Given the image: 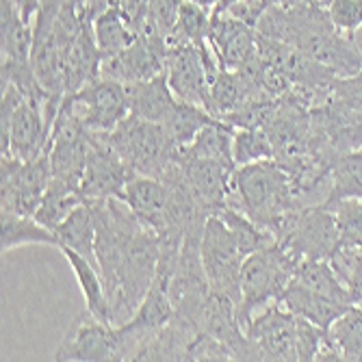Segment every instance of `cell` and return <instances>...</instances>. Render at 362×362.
I'll use <instances>...</instances> for the list:
<instances>
[{
  "label": "cell",
  "instance_id": "cell-1",
  "mask_svg": "<svg viewBox=\"0 0 362 362\" xmlns=\"http://www.w3.org/2000/svg\"><path fill=\"white\" fill-rule=\"evenodd\" d=\"M258 35L284 42L347 78L360 72L362 50L334 26L327 7L315 3L272 5L256 24Z\"/></svg>",
  "mask_w": 362,
  "mask_h": 362
},
{
  "label": "cell",
  "instance_id": "cell-2",
  "mask_svg": "<svg viewBox=\"0 0 362 362\" xmlns=\"http://www.w3.org/2000/svg\"><path fill=\"white\" fill-rule=\"evenodd\" d=\"M226 206H233L276 237L282 219L302 209V197L276 158L239 165L230 180Z\"/></svg>",
  "mask_w": 362,
  "mask_h": 362
},
{
  "label": "cell",
  "instance_id": "cell-3",
  "mask_svg": "<svg viewBox=\"0 0 362 362\" xmlns=\"http://www.w3.org/2000/svg\"><path fill=\"white\" fill-rule=\"evenodd\" d=\"M50 100V98H48ZM46 100L28 98L16 85H3V105H0V133H3V156L18 160L37 158L46 146L52 124L46 117Z\"/></svg>",
  "mask_w": 362,
  "mask_h": 362
},
{
  "label": "cell",
  "instance_id": "cell-4",
  "mask_svg": "<svg viewBox=\"0 0 362 362\" xmlns=\"http://www.w3.org/2000/svg\"><path fill=\"white\" fill-rule=\"evenodd\" d=\"M139 176L160 178L176 160V146L168 137L163 124L128 115L111 133H98Z\"/></svg>",
  "mask_w": 362,
  "mask_h": 362
},
{
  "label": "cell",
  "instance_id": "cell-5",
  "mask_svg": "<svg viewBox=\"0 0 362 362\" xmlns=\"http://www.w3.org/2000/svg\"><path fill=\"white\" fill-rule=\"evenodd\" d=\"M298 262V258L280 245H272L245 256L241 267V302L237 306V319L243 330L256 308L280 302L284 288L295 276Z\"/></svg>",
  "mask_w": 362,
  "mask_h": 362
},
{
  "label": "cell",
  "instance_id": "cell-6",
  "mask_svg": "<svg viewBox=\"0 0 362 362\" xmlns=\"http://www.w3.org/2000/svg\"><path fill=\"white\" fill-rule=\"evenodd\" d=\"M276 243L298 260H330L343 245L334 213L321 204L288 213L276 233Z\"/></svg>",
  "mask_w": 362,
  "mask_h": 362
},
{
  "label": "cell",
  "instance_id": "cell-7",
  "mask_svg": "<svg viewBox=\"0 0 362 362\" xmlns=\"http://www.w3.org/2000/svg\"><path fill=\"white\" fill-rule=\"evenodd\" d=\"M202 262L213 293H219L239 306L241 302V267L245 254L239 250L228 223L211 215L202 235Z\"/></svg>",
  "mask_w": 362,
  "mask_h": 362
},
{
  "label": "cell",
  "instance_id": "cell-8",
  "mask_svg": "<svg viewBox=\"0 0 362 362\" xmlns=\"http://www.w3.org/2000/svg\"><path fill=\"white\" fill-rule=\"evenodd\" d=\"M50 180L52 168L48 146L33 160L3 156L0 160V204H3V211L16 215H35Z\"/></svg>",
  "mask_w": 362,
  "mask_h": 362
},
{
  "label": "cell",
  "instance_id": "cell-9",
  "mask_svg": "<svg viewBox=\"0 0 362 362\" xmlns=\"http://www.w3.org/2000/svg\"><path fill=\"white\" fill-rule=\"evenodd\" d=\"M89 133H111L130 115L126 85L98 76L76 93H65Z\"/></svg>",
  "mask_w": 362,
  "mask_h": 362
},
{
  "label": "cell",
  "instance_id": "cell-10",
  "mask_svg": "<svg viewBox=\"0 0 362 362\" xmlns=\"http://www.w3.org/2000/svg\"><path fill=\"white\" fill-rule=\"evenodd\" d=\"M245 334L254 341L262 360H300V317L272 302L245 325Z\"/></svg>",
  "mask_w": 362,
  "mask_h": 362
},
{
  "label": "cell",
  "instance_id": "cell-11",
  "mask_svg": "<svg viewBox=\"0 0 362 362\" xmlns=\"http://www.w3.org/2000/svg\"><path fill=\"white\" fill-rule=\"evenodd\" d=\"M54 360L61 362H117L124 360L117 327L95 319L91 313L81 315L59 345Z\"/></svg>",
  "mask_w": 362,
  "mask_h": 362
},
{
  "label": "cell",
  "instance_id": "cell-12",
  "mask_svg": "<svg viewBox=\"0 0 362 362\" xmlns=\"http://www.w3.org/2000/svg\"><path fill=\"white\" fill-rule=\"evenodd\" d=\"M91 150L81 176V195L87 204L105 202L111 197H122L126 182L137 176L126 165V160L103 139V135L91 133Z\"/></svg>",
  "mask_w": 362,
  "mask_h": 362
},
{
  "label": "cell",
  "instance_id": "cell-13",
  "mask_svg": "<svg viewBox=\"0 0 362 362\" xmlns=\"http://www.w3.org/2000/svg\"><path fill=\"white\" fill-rule=\"evenodd\" d=\"M165 74L178 100L197 105L211 113V83H209V72L200 46L195 44L168 46Z\"/></svg>",
  "mask_w": 362,
  "mask_h": 362
},
{
  "label": "cell",
  "instance_id": "cell-14",
  "mask_svg": "<svg viewBox=\"0 0 362 362\" xmlns=\"http://www.w3.org/2000/svg\"><path fill=\"white\" fill-rule=\"evenodd\" d=\"M209 44L221 68L250 70L258 57V30L228 13H215L211 20Z\"/></svg>",
  "mask_w": 362,
  "mask_h": 362
},
{
  "label": "cell",
  "instance_id": "cell-15",
  "mask_svg": "<svg viewBox=\"0 0 362 362\" xmlns=\"http://www.w3.org/2000/svg\"><path fill=\"white\" fill-rule=\"evenodd\" d=\"M178 165L197 193V197L217 215L228 200V191H230V180L237 168L226 165L221 160L204 158V156H193L185 150H178Z\"/></svg>",
  "mask_w": 362,
  "mask_h": 362
},
{
  "label": "cell",
  "instance_id": "cell-16",
  "mask_svg": "<svg viewBox=\"0 0 362 362\" xmlns=\"http://www.w3.org/2000/svg\"><path fill=\"white\" fill-rule=\"evenodd\" d=\"M122 200L158 237L165 233L170 213V189L160 178L139 174L133 176L124 187Z\"/></svg>",
  "mask_w": 362,
  "mask_h": 362
},
{
  "label": "cell",
  "instance_id": "cell-17",
  "mask_svg": "<svg viewBox=\"0 0 362 362\" xmlns=\"http://www.w3.org/2000/svg\"><path fill=\"white\" fill-rule=\"evenodd\" d=\"M126 95H128L130 115H137L141 119L156 122V124L165 122L178 103V98L170 87L165 70L146 81L126 85Z\"/></svg>",
  "mask_w": 362,
  "mask_h": 362
},
{
  "label": "cell",
  "instance_id": "cell-18",
  "mask_svg": "<svg viewBox=\"0 0 362 362\" xmlns=\"http://www.w3.org/2000/svg\"><path fill=\"white\" fill-rule=\"evenodd\" d=\"M137 37L139 33L133 16L122 7V3H115V0L93 20V40L98 50H100L103 61L126 50Z\"/></svg>",
  "mask_w": 362,
  "mask_h": 362
},
{
  "label": "cell",
  "instance_id": "cell-19",
  "mask_svg": "<svg viewBox=\"0 0 362 362\" xmlns=\"http://www.w3.org/2000/svg\"><path fill=\"white\" fill-rule=\"evenodd\" d=\"M280 304L291 310L293 315H298L323 330H327L347 308L351 306H345V304H339L330 298H323V295L306 288L304 284L291 280V284L284 288L282 298H280Z\"/></svg>",
  "mask_w": 362,
  "mask_h": 362
},
{
  "label": "cell",
  "instance_id": "cell-20",
  "mask_svg": "<svg viewBox=\"0 0 362 362\" xmlns=\"http://www.w3.org/2000/svg\"><path fill=\"white\" fill-rule=\"evenodd\" d=\"M61 254L65 256V260L70 262V267H72V272H74V276L78 280L81 293L85 298L87 313H91L95 319L113 325L111 302H109L107 286H105L100 269H98L93 262H89L85 256H81L78 252H74L70 247H61Z\"/></svg>",
  "mask_w": 362,
  "mask_h": 362
},
{
  "label": "cell",
  "instance_id": "cell-21",
  "mask_svg": "<svg viewBox=\"0 0 362 362\" xmlns=\"http://www.w3.org/2000/svg\"><path fill=\"white\" fill-rule=\"evenodd\" d=\"M362 200V146L341 154L330 172V191L323 197L321 206L332 211L343 200Z\"/></svg>",
  "mask_w": 362,
  "mask_h": 362
},
{
  "label": "cell",
  "instance_id": "cell-22",
  "mask_svg": "<svg viewBox=\"0 0 362 362\" xmlns=\"http://www.w3.org/2000/svg\"><path fill=\"white\" fill-rule=\"evenodd\" d=\"M54 235L59 237V250L61 247H70L85 256L89 262L98 267V258H95V217L91 204H81L74 209L68 219L59 223L54 228ZM100 269V267H98Z\"/></svg>",
  "mask_w": 362,
  "mask_h": 362
},
{
  "label": "cell",
  "instance_id": "cell-23",
  "mask_svg": "<svg viewBox=\"0 0 362 362\" xmlns=\"http://www.w3.org/2000/svg\"><path fill=\"white\" fill-rule=\"evenodd\" d=\"M0 223H3V254L20 245L59 247V237L54 235V230L40 223L33 215H16L0 211Z\"/></svg>",
  "mask_w": 362,
  "mask_h": 362
},
{
  "label": "cell",
  "instance_id": "cell-24",
  "mask_svg": "<svg viewBox=\"0 0 362 362\" xmlns=\"http://www.w3.org/2000/svg\"><path fill=\"white\" fill-rule=\"evenodd\" d=\"M293 280L304 284L306 288H310L319 295H323V298H330L345 306H354L347 286L341 282V278L332 269L330 260H308V258L300 260Z\"/></svg>",
  "mask_w": 362,
  "mask_h": 362
},
{
  "label": "cell",
  "instance_id": "cell-25",
  "mask_svg": "<svg viewBox=\"0 0 362 362\" xmlns=\"http://www.w3.org/2000/svg\"><path fill=\"white\" fill-rule=\"evenodd\" d=\"M81 204H85V197L81 195V189L74 185H68L63 180L52 178L44 197H42V204L35 211V217L40 223H44L46 228L54 230L59 223H63L68 219V215L78 209Z\"/></svg>",
  "mask_w": 362,
  "mask_h": 362
},
{
  "label": "cell",
  "instance_id": "cell-26",
  "mask_svg": "<svg viewBox=\"0 0 362 362\" xmlns=\"http://www.w3.org/2000/svg\"><path fill=\"white\" fill-rule=\"evenodd\" d=\"M233 135H235V128L217 117L215 122L206 124L200 133H197V137L191 141V146H187L182 150L193 156L221 160L226 165L237 168V163L233 158Z\"/></svg>",
  "mask_w": 362,
  "mask_h": 362
},
{
  "label": "cell",
  "instance_id": "cell-27",
  "mask_svg": "<svg viewBox=\"0 0 362 362\" xmlns=\"http://www.w3.org/2000/svg\"><path fill=\"white\" fill-rule=\"evenodd\" d=\"M215 119L217 117L213 113H209L206 109L178 100L174 111L170 113V117L163 122V128H165V133L172 139V144L176 146V150H182V148L191 146V141L197 137V133Z\"/></svg>",
  "mask_w": 362,
  "mask_h": 362
},
{
  "label": "cell",
  "instance_id": "cell-28",
  "mask_svg": "<svg viewBox=\"0 0 362 362\" xmlns=\"http://www.w3.org/2000/svg\"><path fill=\"white\" fill-rule=\"evenodd\" d=\"M211 20H213V11L191 3V0H180L178 7V16H176V24L172 28V33L168 35L165 44H204L209 42V30H211Z\"/></svg>",
  "mask_w": 362,
  "mask_h": 362
},
{
  "label": "cell",
  "instance_id": "cell-29",
  "mask_svg": "<svg viewBox=\"0 0 362 362\" xmlns=\"http://www.w3.org/2000/svg\"><path fill=\"white\" fill-rule=\"evenodd\" d=\"M327 337L337 347L341 360L362 362V308H347L327 327Z\"/></svg>",
  "mask_w": 362,
  "mask_h": 362
},
{
  "label": "cell",
  "instance_id": "cell-30",
  "mask_svg": "<svg viewBox=\"0 0 362 362\" xmlns=\"http://www.w3.org/2000/svg\"><path fill=\"white\" fill-rule=\"evenodd\" d=\"M230 228V233H233L239 250L250 256L258 250H265V247H272V245H278L276 243V237L267 230H262L260 226H256L250 217H245L243 213H239L237 209L233 206H223L219 213H217Z\"/></svg>",
  "mask_w": 362,
  "mask_h": 362
},
{
  "label": "cell",
  "instance_id": "cell-31",
  "mask_svg": "<svg viewBox=\"0 0 362 362\" xmlns=\"http://www.w3.org/2000/svg\"><path fill=\"white\" fill-rule=\"evenodd\" d=\"M233 158L239 165L274 158V146L265 128H235Z\"/></svg>",
  "mask_w": 362,
  "mask_h": 362
},
{
  "label": "cell",
  "instance_id": "cell-32",
  "mask_svg": "<svg viewBox=\"0 0 362 362\" xmlns=\"http://www.w3.org/2000/svg\"><path fill=\"white\" fill-rule=\"evenodd\" d=\"M330 265L347 286L351 304L362 308V247L343 243L330 258Z\"/></svg>",
  "mask_w": 362,
  "mask_h": 362
},
{
  "label": "cell",
  "instance_id": "cell-33",
  "mask_svg": "<svg viewBox=\"0 0 362 362\" xmlns=\"http://www.w3.org/2000/svg\"><path fill=\"white\" fill-rule=\"evenodd\" d=\"M337 217V226L341 233V241L345 245L362 247V200H343L332 209Z\"/></svg>",
  "mask_w": 362,
  "mask_h": 362
},
{
  "label": "cell",
  "instance_id": "cell-34",
  "mask_svg": "<svg viewBox=\"0 0 362 362\" xmlns=\"http://www.w3.org/2000/svg\"><path fill=\"white\" fill-rule=\"evenodd\" d=\"M327 13L343 35L356 40V33L362 26V0H332Z\"/></svg>",
  "mask_w": 362,
  "mask_h": 362
},
{
  "label": "cell",
  "instance_id": "cell-35",
  "mask_svg": "<svg viewBox=\"0 0 362 362\" xmlns=\"http://www.w3.org/2000/svg\"><path fill=\"white\" fill-rule=\"evenodd\" d=\"M327 98L354 113H362V68L354 76L337 78Z\"/></svg>",
  "mask_w": 362,
  "mask_h": 362
},
{
  "label": "cell",
  "instance_id": "cell-36",
  "mask_svg": "<svg viewBox=\"0 0 362 362\" xmlns=\"http://www.w3.org/2000/svg\"><path fill=\"white\" fill-rule=\"evenodd\" d=\"M187 360H235V354L226 343L200 332L189 349Z\"/></svg>",
  "mask_w": 362,
  "mask_h": 362
},
{
  "label": "cell",
  "instance_id": "cell-37",
  "mask_svg": "<svg viewBox=\"0 0 362 362\" xmlns=\"http://www.w3.org/2000/svg\"><path fill=\"white\" fill-rule=\"evenodd\" d=\"M272 5H274L272 0H237V3H233L221 13H228V16H233V18H237V20H241V22L256 28L258 20L262 18V13H265Z\"/></svg>",
  "mask_w": 362,
  "mask_h": 362
},
{
  "label": "cell",
  "instance_id": "cell-38",
  "mask_svg": "<svg viewBox=\"0 0 362 362\" xmlns=\"http://www.w3.org/2000/svg\"><path fill=\"white\" fill-rule=\"evenodd\" d=\"M65 3H68V0H40L37 16L40 18H48V20H57V16L61 13Z\"/></svg>",
  "mask_w": 362,
  "mask_h": 362
},
{
  "label": "cell",
  "instance_id": "cell-39",
  "mask_svg": "<svg viewBox=\"0 0 362 362\" xmlns=\"http://www.w3.org/2000/svg\"><path fill=\"white\" fill-rule=\"evenodd\" d=\"M191 3H197V5H202V7H206V9L213 11L219 5V0H191Z\"/></svg>",
  "mask_w": 362,
  "mask_h": 362
},
{
  "label": "cell",
  "instance_id": "cell-40",
  "mask_svg": "<svg viewBox=\"0 0 362 362\" xmlns=\"http://www.w3.org/2000/svg\"><path fill=\"white\" fill-rule=\"evenodd\" d=\"M233 3H237V0H219V5H217L213 11H215V13H221V11H226V9H228L230 5H233Z\"/></svg>",
  "mask_w": 362,
  "mask_h": 362
},
{
  "label": "cell",
  "instance_id": "cell-41",
  "mask_svg": "<svg viewBox=\"0 0 362 362\" xmlns=\"http://www.w3.org/2000/svg\"><path fill=\"white\" fill-rule=\"evenodd\" d=\"M302 3H315V5H319V7H330L332 0H302Z\"/></svg>",
  "mask_w": 362,
  "mask_h": 362
}]
</instances>
